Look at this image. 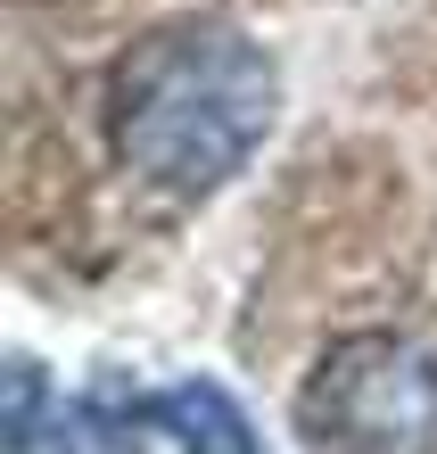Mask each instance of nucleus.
Returning a JSON list of instances; mask_svg holds the SVG:
<instances>
[{
  "label": "nucleus",
  "instance_id": "f257e3e1",
  "mask_svg": "<svg viewBox=\"0 0 437 454\" xmlns=\"http://www.w3.org/2000/svg\"><path fill=\"white\" fill-rule=\"evenodd\" d=\"M281 116V67L239 25L182 17L132 42L107 74V141L141 182L207 199L264 149Z\"/></svg>",
  "mask_w": 437,
  "mask_h": 454
},
{
  "label": "nucleus",
  "instance_id": "7ed1b4c3",
  "mask_svg": "<svg viewBox=\"0 0 437 454\" xmlns=\"http://www.w3.org/2000/svg\"><path fill=\"white\" fill-rule=\"evenodd\" d=\"M149 421H166V430L182 438V454H256L248 413H239L231 388H215V380H182L166 396H149Z\"/></svg>",
  "mask_w": 437,
  "mask_h": 454
},
{
  "label": "nucleus",
  "instance_id": "f03ea898",
  "mask_svg": "<svg viewBox=\"0 0 437 454\" xmlns=\"http://www.w3.org/2000/svg\"><path fill=\"white\" fill-rule=\"evenodd\" d=\"M297 430L322 454H437V356L404 331H347L322 347Z\"/></svg>",
  "mask_w": 437,
  "mask_h": 454
}]
</instances>
